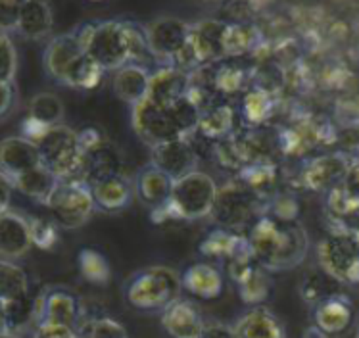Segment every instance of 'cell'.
Segmentation results:
<instances>
[{
    "label": "cell",
    "instance_id": "cell-45",
    "mask_svg": "<svg viewBox=\"0 0 359 338\" xmlns=\"http://www.w3.org/2000/svg\"><path fill=\"white\" fill-rule=\"evenodd\" d=\"M18 74V50L6 33H0V83L14 85Z\"/></svg>",
    "mask_w": 359,
    "mask_h": 338
},
{
    "label": "cell",
    "instance_id": "cell-23",
    "mask_svg": "<svg viewBox=\"0 0 359 338\" xmlns=\"http://www.w3.org/2000/svg\"><path fill=\"white\" fill-rule=\"evenodd\" d=\"M325 212L330 231H358L359 196L346 191L342 184L325 192Z\"/></svg>",
    "mask_w": 359,
    "mask_h": 338
},
{
    "label": "cell",
    "instance_id": "cell-52",
    "mask_svg": "<svg viewBox=\"0 0 359 338\" xmlns=\"http://www.w3.org/2000/svg\"><path fill=\"white\" fill-rule=\"evenodd\" d=\"M0 338H22V334H15V332H2Z\"/></svg>",
    "mask_w": 359,
    "mask_h": 338
},
{
    "label": "cell",
    "instance_id": "cell-47",
    "mask_svg": "<svg viewBox=\"0 0 359 338\" xmlns=\"http://www.w3.org/2000/svg\"><path fill=\"white\" fill-rule=\"evenodd\" d=\"M20 4L18 0H0V33H12L18 29L20 18Z\"/></svg>",
    "mask_w": 359,
    "mask_h": 338
},
{
    "label": "cell",
    "instance_id": "cell-20",
    "mask_svg": "<svg viewBox=\"0 0 359 338\" xmlns=\"http://www.w3.org/2000/svg\"><path fill=\"white\" fill-rule=\"evenodd\" d=\"M181 285L194 298L217 300L225 290V275L212 262H194L181 273Z\"/></svg>",
    "mask_w": 359,
    "mask_h": 338
},
{
    "label": "cell",
    "instance_id": "cell-14",
    "mask_svg": "<svg viewBox=\"0 0 359 338\" xmlns=\"http://www.w3.org/2000/svg\"><path fill=\"white\" fill-rule=\"evenodd\" d=\"M39 321L67 325L77 329L83 321V306L79 298L66 288L44 290L37 298V323Z\"/></svg>",
    "mask_w": 359,
    "mask_h": 338
},
{
    "label": "cell",
    "instance_id": "cell-19",
    "mask_svg": "<svg viewBox=\"0 0 359 338\" xmlns=\"http://www.w3.org/2000/svg\"><path fill=\"white\" fill-rule=\"evenodd\" d=\"M33 248L29 219L15 210L0 213V259L18 262Z\"/></svg>",
    "mask_w": 359,
    "mask_h": 338
},
{
    "label": "cell",
    "instance_id": "cell-36",
    "mask_svg": "<svg viewBox=\"0 0 359 338\" xmlns=\"http://www.w3.org/2000/svg\"><path fill=\"white\" fill-rule=\"evenodd\" d=\"M29 295V277L22 265L0 259V302L18 300Z\"/></svg>",
    "mask_w": 359,
    "mask_h": 338
},
{
    "label": "cell",
    "instance_id": "cell-18",
    "mask_svg": "<svg viewBox=\"0 0 359 338\" xmlns=\"http://www.w3.org/2000/svg\"><path fill=\"white\" fill-rule=\"evenodd\" d=\"M160 321L171 338H198L205 325L198 306L183 296L161 309Z\"/></svg>",
    "mask_w": 359,
    "mask_h": 338
},
{
    "label": "cell",
    "instance_id": "cell-24",
    "mask_svg": "<svg viewBox=\"0 0 359 338\" xmlns=\"http://www.w3.org/2000/svg\"><path fill=\"white\" fill-rule=\"evenodd\" d=\"M54 29V10L44 0H23L15 33L27 41H43Z\"/></svg>",
    "mask_w": 359,
    "mask_h": 338
},
{
    "label": "cell",
    "instance_id": "cell-6",
    "mask_svg": "<svg viewBox=\"0 0 359 338\" xmlns=\"http://www.w3.org/2000/svg\"><path fill=\"white\" fill-rule=\"evenodd\" d=\"M317 267L344 287L359 280L358 231H329L317 243Z\"/></svg>",
    "mask_w": 359,
    "mask_h": 338
},
{
    "label": "cell",
    "instance_id": "cell-16",
    "mask_svg": "<svg viewBox=\"0 0 359 338\" xmlns=\"http://www.w3.org/2000/svg\"><path fill=\"white\" fill-rule=\"evenodd\" d=\"M191 90V74L173 66H160L150 72L147 98L150 102L169 108Z\"/></svg>",
    "mask_w": 359,
    "mask_h": 338
},
{
    "label": "cell",
    "instance_id": "cell-44",
    "mask_svg": "<svg viewBox=\"0 0 359 338\" xmlns=\"http://www.w3.org/2000/svg\"><path fill=\"white\" fill-rule=\"evenodd\" d=\"M265 213L283 221H300V200L290 192H277L265 202Z\"/></svg>",
    "mask_w": 359,
    "mask_h": 338
},
{
    "label": "cell",
    "instance_id": "cell-2",
    "mask_svg": "<svg viewBox=\"0 0 359 338\" xmlns=\"http://www.w3.org/2000/svg\"><path fill=\"white\" fill-rule=\"evenodd\" d=\"M246 243L254 259L267 271L296 269L309 254V235L300 221H283L267 213L248 229Z\"/></svg>",
    "mask_w": 359,
    "mask_h": 338
},
{
    "label": "cell",
    "instance_id": "cell-38",
    "mask_svg": "<svg viewBox=\"0 0 359 338\" xmlns=\"http://www.w3.org/2000/svg\"><path fill=\"white\" fill-rule=\"evenodd\" d=\"M104 74L106 72H104L102 67L98 66L96 62H93L83 52V56L67 72L66 79H64L62 85L69 88H77V90H95L102 83Z\"/></svg>",
    "mask_w": 359,
    "mask_h": 338
},
{
    "label": "cell",
    "instance_id": "cell-21",
    "mask_svg": "<svg viewBox=\"0 0 359 338\" xmlns=\"http://www.w3.org/2000/svg\"><path fill=\"white\" fill-rule=\"evenodd\" d=\"M41 165L39 148L33 140L22 135L6 137L0 140V171L6 173L10 179L23 175Z\"/></svg>",
    "mask_w": 359,
    "mask_h": 338
},
{
    "label": "cell",
    "instance_id": "cell-11",
    "mask_svg": "<svg viewBox=\"0 0 359 338\" xmlns=\"http://www.w3.org/2000/svg\"><path fill=\"white\" fill-rule=\"evenodd\" d=\"M131 126L135 135L150 148L168 140L181 139L171 110L150 102L148 98L131 106Z\"/></svg>",
    "mask_w": 359,
    "mask_h": 338
},
{
    "label": "cell",
    "instance_id": "cell-17",
    "mask_svg": "<svg viewBox=\"0 0 359 338\" xmlns=\"http://www.w3.org/2000/svg\"><path fill=\"white\" fill-rule=\"evenodd\" d=\"M83 52L85 50H83L75 31L52 37L46 43V48L43 52L44 69H46V74H48L52 81L62 85L64 79H66L67 72L83 56Z\"/></svg>",
    "mask_w": 359,
    "mask_h": 338
},
{
    "label": "cell",
    "instance_id": "cell-39",
    "mask_svg": "<svg viewBox=\"0 0 359 338\" xmlns=\"http://www.w3.org/2000/svg\"><path fill=\"white\" fill-rule=\"evenodd\" d=\"M27 116L44 127H54L64 119V102L52 93H39L31 98Z\"/></svg>",
    "mask_w": 359,
    "mask_h": 338
},
{
    "label": "cell",
    "instance_id": "cell-29",
    "mask_svg": "<svg viewBox=\"0 0 359 338\" xmlns=\"http://www.w3.org/2000/svg\"><path fill=\"white\" fill-rule=\"evenodd\" d=\"M248 191L256 194L264 202L277 194L279 184V165L275 162H256L242 168L235 177Z\"/></svg>",
    "mask_w": 359,
    "mask_h": 338
},
{
    "label": "cell",
    "instance_id": "cell-41",
    "mask_svg": "<svg viewBox=\"0 0 359 338\" xmlns=\"http://www.w3.org/2000/svg\"><path fill=\"white\" fill-rule=\"evenodd\" d=\"M169 110H171L177 131H179L181 137H192L196 133L200 121V111L202 110H200L198 104L192 100L191 95H187L179 102L169 106Z\"/></svg>",
    "mask_w": 359,
    "mask_h": 338
},
{
    "label": "cell",
    "instance_id": "cell-12",
    "mask_svg": "<svg viewBox=\"0 0 359 338\" xmlns=\"http://www.w3.org/2000/svg\"><path fill=\"white\" fill-rule=\"evenodd\" d=\"M355 156L348 152H325L309 158L300 171V181L306 191L327 192L342 183L346 171L350 169Z\"/></svg>",
    "mask_w": 359,
    "mask_h": 338
},
{
    "label": "cell",
    "instance_id": "cell-51",
    "mask_svg": "<svg viewBox=\"0 0 359 338\" xmlns=\"http://www.w3.org/2000/svg\"><path fill=\"white\" fill-rule=\"evenodd\" d=\"M2 332H8V321H6V308L4 304L0 302V334Z\"/></svg>",
    "mask_w": 359,
    "mask_h": 338
},
{
    "label": "cell",
    "instance_id": "cell-3",
    "mask_svg": "<svg viewBox=\"0 0 359 338\" xmlns=\"http://www.w3.org/2000/svg\"><path fill=\"white\" fill-rule=\"evenodd\" d=\"M217 187L215 179L200 169L177 179L168 204L152 210V221H198L210 217Z\"/></svg>",
    "mask_w": 359,
    "mask_h": 338
},
{
    "label": "cell",
    "instance_id": "cell-42",
    "mask_svg": "<svg viewBox=\"0 0 359 338\" xmlns=\"http://www.w3.org/2000/svg\"><path fill=\"white\" fill-rule=\"evenodd\" d=\"M81 338H129V332L123 325L114 317H95L88 321H81L77 327Z\"/></svg>",
    "mask_w": 359,
    "mask_h": 338
},
{
    "label": "cell",
    "instance_id": "cell-26",
    "mask_svg": "<svg viewBox=\"0 0 359 338\" xmlns=\"http://www.w3.org/2000/svg\"><path fill=\"white\" fill-rule=\"evenodd\" d=\"M90 194L95 200L96 210H102L106 213H119L131 206L135 198V187L131 179L121 173V175L110 177L106 181L93 184Z\"/></svg>",
    "mask_w": 359,
    "mask_h": 338
},
{
    "label": "cell",
    "instance_id": "cell-1",
    "mask_svg": "<svg viewBox=\"0 0 359 338\" xmlns=\"http://www.w3.org/2000/svg\"><path fill=\"white\" fill-rule=\"evenodd\" d=\"M75 35L85 54L104 72H116L125 64H140L150 56L144 27L129 20L83 23Z\"/></svg>",
    "mask_w": 359,
    "mask_h": 338
},
{
    "label": "cell",
    "instance_id": "cell-30",
    "mask_svg": "<svg viewBox=\"0 0 359 338\" xmlns=\"http://www.w3.org/2000/svg\"><path fill=\"white\" fill-rule=\"evenodd\" d=\"M171 189H173V179L152 163L139 173L137 192H139V198L150 210H160L161 206H165L171 196Z\"/></svg>",
    "mask_w": 359,
    "mask_h": 338
},
{
    "label": "cell",
    "instance_id": "cell-49",
    "mask_svg": "<svg viewBox=\"0 0 359 338\" xmlns=\"http://www.w3.org/2000/svg\"><path fill=\"white\" fill-rule=\"evenodd\" d=\"M12 196H14V184H12V179L0 171V213H4L10 210V204H12Z\"/></svg>",
    "mask_w": 359,
    "mask_h": 338
},
{
    "label": "cell",
    "instance_id": "cell-53",
    "mask_svg": "<svg viewBox=\"0 0 359 338\" xmlns=\"http://www.w3.org/2000/svg\"><path fill=\"white\" fill-rule=\"evenodd\" d=\"M79 338H81V337H79Z\"/></svg>",
    "mask_w": 359,
    "mask_h": 338
},
{
    "label": "cell",
    "instance_id": "cell-34",
    "mask_svg": "<svg viewBox=\"0 0 359 338\" xmlns=\"http://www.w3.org/2000/svg\"><path fill=\"white\" fill-rule=\"evenodd\" d=\"M277 110V100L269 90L265 88H252L244 90L241 102V116L252 127H262L265 121H269L271 116Z\"/></svg>",
    "mask_w": 359,
    "mask_h": 338
},
{
    "label": "cell",
    "instance_id": "cell-31",
    "mask_svg": "<svg viewBox=\"0 0 359 338\" xmlns=\"http://www.w3.org/2000/svg\"><path fill=\"white\" fill-rule=\"evenodd\" d=\"M342 287L338 280L323 271L321 267H313L304 273V277L298 283V295L308 306H317L319 302L332 298V296L342 295Z\"/></svg>",
    "mask_w": 359,
    "mask_h": 338
},
{
    "label": "cell",
    "instance_id": "cell-28",
    "mask_svg": "<svg viewBox=\"0 0 359 338\" xmlns=\"http://www.w3.org/2000/svg\"><path fill=\"white\" fill-rule=\"evenodd\" d=\"M248 248L246 243V235H238V233H231L225 229L215 227L210 231L208 235L200 241L198 250L200 254L205 257V262H212V264H225L227 259L236 256L238 252Z\"/></svg>",
    "mask_w": 359,
    "mask_h": 338
},
{
    "label": "cell",
    "instance_id": "cell-8",
    "mask_svg": "<svg viewBox=\"0 0 359 338\" xmlns=\"http://www.w3.org/2000/svg\"><path fill=\"white\" fill-rule=\"evenodd\" d=\"M41 165L50 171L58 181H72L79 177L81 147L77 131L72 127H48L37 140Z\"/></svg>",
    "mask_w": 359,
    "mask_h": 338
},
{
    "label": "cell",
    "instance_id": "cell-4",
    "mask_svg": "<svg viewBox=\"0 0 359 338\" xmlns=\"http://www.w3.org/2000/svg\"><path fill=\"white\" fill-rule=\"evenodd\" d=\"M181 295V273L168 265H150L133 273L123 288L125 302L139 311H161Z\"/></svg>",
    "mask_w": 359,
    "mask_h": 338
},
{
    "label": "cell",
    "instance_id": "cell-50",
    "mask_svg": "<svg viewBox=\"0 0 359 338\" xmlns=\"http://www.w3.org/2000/svg\"><path fill=\"white\" fill-rule=\"evenodd\" d=\"M15 90L10 83H0V118H4L14 108Z\"/></svg>",
    "mask_w": 359,
    "mask_h": 338
},
{
    "label": "cell",
    "instance_id": "cell-9",
    "mask_svg": "<svg viewBox=\"0 0 359 338\" xmlns=\"http://www.w3.org/2000/svg\"><path fill=\"white\" fill-rule=\"evenodd\" d=\"M44 206L50 213L54 223L66 231H75V229L87 225L88 219L96 212L90 189L77 179L60 181Z\"/></svg>",
    "mask_w": 359,
    "mask_h": 338
},
{
    "label": "cell",
    "instance_id": "cell-33",
    "mask_svg": "<svg viewBox=\"0 0 359 338\" xmlns=\"http://www.w3.org/2000/svg\"><path fill=\"white\" fill-rule=\"evenodd\" d=\"M262 31L254 23L227 22L225 31V56L227 58H242L250 52L262 46Z\"/></svg>",
    "mask_w": 359,
    "mask_h": 338
},
{
    "label": "cell",
    "instance_id": "cell-13",
    "mask_svg": "<svg viewBox=\"0 0 359 338\" xmlns=\"http://www.w3.org/2000/svg\"><path fill=\"white\" fill-rule=\"evenodd\" d=\"M150 150H152V165L161 169L173 181L198 169L200 154L191 137L168 140Z\"/></svg>",
    "mask_w": 359,
    "mask_h": 338
},
{
    "label": "cell",
    "instance_id": "cell-37",
    "mask_svg": "<svg viewBox=\"0 0 359 338\" xmlns=\"http://www.w3.org/2000/svg\"><path fill=\"white\" fill-rule=\"evenodd\" d=\"M77 267L81 277L93 285H108L111 279V267L108 257L96 248L85 246L77 254Z\"/></svg>",
    "mask_w": 359,
    "mask_h": 338
},
{
    "label": "cell",
    "instance_id": "cell-7",
    "mask_svg": "<svg viewBox=\"0 0 359 338\" xmlns=\"http://www.w3.org/2000/svg\"><path fill=\"white\" fill-rule=\"evenodd\" d=\"M81 147V168L77 181H83L88 189L110 177L123 173V160L118 148L95 127L77 131Z\"/></svg>",
    "mask_w": 359,
    "mask_h": 338
},
{
    "label": "cell",
    "instance_id": "cell-10",
    "mask_svg": "<svg viewBox=\"0 0 359 338\" xmlns=\"http://www.w3.org/2000/svg\"><path fill=\"white\" fill-rule=\"evenodd\" d=\"M150 56L160 60L163 66H171L173 60L189 43L191 23L175 15H161L144 27Z\"/></svg>",
    "mask_w": 359,
    "mask_h": 338
},
{
    "label": "cell",
    "instance_id": "cell-22",
    "mask_svg": "<svg viewBox=\"0 0 359 338\" xmlns=\"http://www.w3.org/2000/svg\"><path fill=\"white\" fill-rule=\"evenodd\" d=\"M236 338H286V327L273 309L254 306L246 309L233 325Z\"/></svg>",
    "mask_w": 359,
    "mask_h": 338
},
{
    "label": "cell",
    "instance_id": "cell-15",
    "mask_svg": "<svg viewBox=\"0 0 359 338\" xmlns=\"http://www.w3.org/2000/svg\"><path fill=\"white\" fill-rule=\"evenodd\" d=\"M353 304L348 295H337L319 302L311 308V321L323 337L332 338L344 334L353 323Z\"/></svg>",
    "mask_w": 359,
    "mask_h": 338
},
{
    "label": "cell",
    "instance_id": "cell-48",
    "mask_svg": "<svg viewBox=\"0 0 359 338\" xmlns=\"http://www.w3.org/2000/svg\"><path fill=\"white\" fill-rule=\"evenodd\" d=\"M198 338H236L233 325L221 323V321H205L204 329Z\"/></svg>",
    "mask_w": 359,
    "mask_h": 338
},
{
    "label": "cell",
    "instance_id": "cell-43",
    "mask_svg": "<svg viewBox=\"0 0 359 338\" xmlns=\"http://www.w3.org/2000/svg\"><path fill=\"white\" fill-rule=\"evenodd\" d=\"M27 219H29L31 244H33L35 248L52 250V248L60 243V231H62V229L54 223L52 217L33 215V217H27Z\"/></svg>",
    "mask_w": 359,
    "mask_h": 338
},
{
    "label": "cell",
    "instance_id": "cell-32",
    "mask_svg": "<svg viewBox=\"0 0 359 338\" xmlns=\"http://www.w3.org/2000/svg\"><path fill=\"white\" fill-rule=\"evenodd\" d=\"M269 273L271 271H267L265 267L256 264L242 279L236 280V290H238V296L244 306H248V308L264 306L265 302L269 300L273 290V279Z\"/></svg>",
    "mask_w": 359,
    "mask_h": 338
},
{
    "label": "cell",
    "instance_id": "cell-27",
    "mask_svg": "<svg viewBox=\"0 0 359 338\" xmlns=\"http://www.w3.org/2000/svg\"><path fill=\"white\" fill-rule=\"evenodd\" d=\"M150 69L144 64H125L114 72L111 90L119 100L129 106L142 102L148 95Z\"/></svg>",
    "mask_w": 359,
    "mask_h": 338
},
{
    "label": "cell",
    "instance_id": "cell-40",
    "mask_svg": "<svg viewBox=\"0 0 359 338\" xmlns=\"http://www.w3.org/2000/svg\"><path fill=\"white\" fill-rule=\"evenodd\" d=\"M4 308H6L8 332L22 334L31 323L33 327L37 323V298H33L31 295L8 302L4 304Z\"/></svg>",
    "mask_w": 359,
    "mask_h": 338
},
{
    "label": "cell",
    "instance_id": "cell-25",
    "mask_svg": "<svg viewBox=\"0 0 359 338\" xmlns=\"http://www.w3.org/2000/svg\"><path fill=\"white\" fill-rule=\"evenodd\" d=\"M236 131V111L225 100L213 102L205 106L200 111L198 129H196V137H202L204 140H212V142H219V140L229 139L233 133Z\"/></svg>",
    "mask_w": 359,
    "mask_h": 338
},
{
    "label": "cell",
    "instance_id": "cell-46",
    "mask_svg": "<svg viewBox=\"0 0 359 338\" xmlns=\"http://www.w3.org/2000/svg\"><path fill=\"white\" fill-rule=\"evenodd\" d=\"M31 338H79V332H77L75 327L39 321L33 327V337Z\"/></svg>",
    "mask_w": 359,
    "mask_h": 338
},
{
    "label": "cell",
    "instance_id": "cell-35",
    "mask_svg": "<svg viewBox=\"0 0 359 338\" xmlns=\"http://www.w3.org/2000/svg\"><path fill=\"white\" fill-rule=\"evenodd\" d=\"M60 181L52 175L50 171L43 165L25 171L23 175H18L12 179L14 191L22 192L31 200H37L41 204H46V200L50 198V194L56 189Z\"/></svg>",
    "mask_w": 359,
    "mask_h": 338
},
{
    "label": "cell",
    "instance_id": "cell-5",
    "mask_svg": "<svg viewBox=\"0 0 359 338\" xmlns=\"http://www.w3.org/2000/svg\"><path fill=\"white\" fill-rule=\"evenodd\" d=\"M265 213V202L248 191L241 181H229L223 187H217L215 202H213L210 217L215 227L225 229L231 233L246 235L257 217Z\"/></svg>",
    "mask_w": 359,
    "mask_h": 338
}]
</instances>
